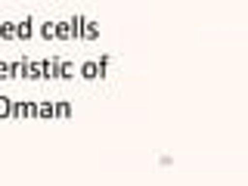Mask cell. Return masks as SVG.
I'll use <instances>...</instances> for the list:
<instances>
[{"label":"cell","instance_id":"2","mask_svg":"<svg viewBox=\"0 0 248 186\" xmlns=\"http://www.w3.org/2000/svg\"><path fill=\"white\" fill-rule=\"evenodd\" d=\"M31 34H34V19H31V16H25V19L16 25V37H19V41H28Z\"/></svg>","mask_w":248,"mask_h":186},{"label":"cell","instance_id":"7","mask_svg":"<svg viewBox=\"0 0 248 186\" xmlns=\"http://www.w3.org/2000/svg\"><path fill=\"white\" fill-rule=\"evenodd\" d=\"M84 25H87V19H84V16H75V19L68 22V28H72V37H81Z\"/></svg>","mask_w":248,"mask_h":186},{"label":"cell","instance_id":"10","mask_svg":"<svg viewBox=\"0 0 248 186\" xmlns=\"http://www.w3.org/2000/svg\"><path fill=\"white\" fill-rule=\"evenodd\" d=\"M0 37H16V25H13V22H0Z\"/></svg>","mask_w":248,"mask_h":186},{"label":"cell","instance_id":"9","mask_svg":"<svg viewBox=\"0 0 248 186\" xmlns=\"http://www.w3.org/2000/svg\"><path fill=\"white\" fill-rule=\"evenodd\" d=\"M53 28H56V22H44V25H41V37H44V41H53Z\"/></svg>","mask_w":248,"mask_h":186},{"label":"cell","instance_id":"1","mask_svg":"<svg viewBox=\"0 0 248 186\" xmlns=\"http://www.w3.org/2000/svg\"><path fill=\"white\" fill-rule=\"evenodd\" d=\"M103 75H106V65H99V62H84L81 65V78H87V81H96Z\"/></svg>","mask_w":248,"mask_h":186},{"label":"cell","instance_id":"6","mask_svg":"<svg viewBox=\"0 0 248 186\" xmlns=\"http://www.w3.org/2000/svg\"><path fill=\"white\" fill-rule=\"evenodd\" d=\"M53 37H59V41H72V28H68V22H56Z\"/></svg>","mask_w":248,"mask_h":186},{"label":"cell","instance_id":"3","mask_svg":"<svg viewBox=\"0 0 248 186\" xmlns=\"http://www.w3.org/2000/svg\"><path fill=\"white\" fill-rule=\"evenodd\" d=\"M34 118H56V103H37Z\"/></svg>","mask_w":248,"mask_h":186},{"label":"cell","instance_id":"8","mask_svg":"<svg viewBox=\"0 0 248 186\" xmlns=\"http://www.w3.org/2000/svg\"><path fill=\"white\" fill-rule=\"evenodd\" d=\"M81 37H87V41H96V37H99V25H96V22H87V25H84V31H81Z\"/></svg>","mask_w":248,"mask_h":186},{"label":"cell","instance_id":"4","mask_svg":"<svg viewBox=\"0 0 248 186\" xmlns=\"http://www.w3.org/2000/svg\"><path fill=\"white\" fill-rule=\"evenodd\" d=\"M72 75H75L72 62H59V65H53V72H50V78H72Z\"/></svg>","mask_w":248,"mask_h":186},{"label":"cell","instance_id":"12","mask_svg":"<svg viewBox=\"0 0 248 186\" xmlns=\"http://www.w3.org/2000/svg\"><path fill=\"white\" fill-rule=\"evenodd\" d=\"M10 106H13V99L0 96V118H10Z\"/></svg>","mask_w":248,"mask_h":186},{"label":"cell","instance_id":"11","mask_svg":"<svg viewBox=\"0 0 248 186\" xmlns=\"http://www.w3.org/2000/svg\"><path fill=\"white\" fill-rule=\"evenodd\" d=\"M72 115V103H56V118H68Z\"/></svg>","mask_w":248,"mask_h":186},{"label":"cell","instance_id":"13","mask_svg":"<svg viewBox=\"0 0 248 186\" xmlns=\"http://www.w3.org/2000/svg\"><path fill=\"white\" fill-rule=\"evenodd\" d=\"M50 72H53L50 59H41V81H50Z\"/></svg>","mask_w":248,"mask_h":186},{"label":"cell","instance_id":"5","mask_svg":"<svg viewBox=\"0 0 248 186\" xmlns=\"http://www.w3.org/2000/svg\"><path fill=\"white\" fill-rule=\"evenodd\" d=\"M19 72L25 75V78H31V81H41V62H25V65H19Z\"/></svg>","mask_w":248,"mask_h":186},{"label":"cell","instance_id":"14","mask_svg":"<svg viewBox=\"0 0 248 186\" xmlns=\"http://www.w3.org/2000/svg\"><path fill=\"white\" fill-rule=\"evenodd\" d=\"M0 78H6V65H3V62H0Z\"/></svg>","mask_w":248,"mask_h":186}]
</instances>
